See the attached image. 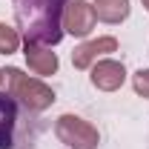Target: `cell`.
Wrapping results in <instances>:
<instances>
[{"label":"cell","mask_w":149,"mask_h":149,"mask_svg":"<svg viewBox=\"0 0 149 149\" xmlns=\"http://www.w3.org/2000/svg\"><path fill=\"white\" fill-rule=\"evenodd\" d=\"M92 17L95 15L86 9V3L74 0L72 6H69V20H66V26H69L72 35H86V32L92 29Z\"/></svg>","instance_id":"cell-1"},{"label":"cell","mask_w":149,"mask_h":149,"mask_svg":"<svg viewBox=\"0 0 149 149\" xmlns=\"http://www.w3.org/2000/svg\"><path fill=\"white\" fill-rule=\"evenodd\" d=\"M126 12H129V0H97V6H95V15L109 23L126 17Z\"/></svg>","instance_id":"cell-3"},{"label":"cell","mask_w":149,"mask_h":149,"mask_svg":"<svg viewBox=\"0 0 149 149\" xmlns=\"http://www.w3.org/2000/svg\"><path fill=\"white\" fill-rule=\"evenodd\" d=\"M92 83L95 86H103V89H115L118 83H123V66H118V63H100V66H95Z\"/></svg>","instance_id":"cell-2"},{"label":"cell","mask_w":149,"mask_h":149,"mask_svg":"<svg viewBox=\"0 0 149 149\" xmlns=\"http://www.w3.org/2000/svg\"><path fill=\"white\" fill-rule=\"evenodd\" d=\"M15 43H17L15 35H12V32H3V26H0V49H3V52H12Z\"/></svg>","instance_id":"cell-5"},{"label":"cell","mask_w":149,"mask_h":149,"mask_svg":"<svg viewBox=\"0 0 149 149\" xmlns=\"http://www.w3.org/2000/svg\"><path fill=\"white\" fill-rule=\"evenodd\" d=\"M97 49H115V40H112V37H106V40H100V43H92V46H83V49H77L74 63H77V66H86V63H89V55H95Z\"/></svg>","instance_id":"cell-4"},{"label":"cell","mask_w":149,"mask_h":149,"mask_svg":"<svg viewBox=\"0 0 149 149\" xmlns=\"http://www.w3.org/2000/svg\"><path fill=\"white\" fill-rule=\"evenodd\" d=\"M146 6H149V0H146Z\"/></svg>","instance_id":"cell-7"},{"label":"cell","mask_w":149,"mask_h":149,"mask_svg":"<svg viewBox=\"0 0 149 149\" xmlns=\"http://www.w3.org/2000/svg\"><path fill=\"white\" fill-rule=\"evenodd\" d=\"M135 89L143 92V95H149V72H138V77H135Z\"/></svg>","instance_id":"cell-6"}]
</instances>
